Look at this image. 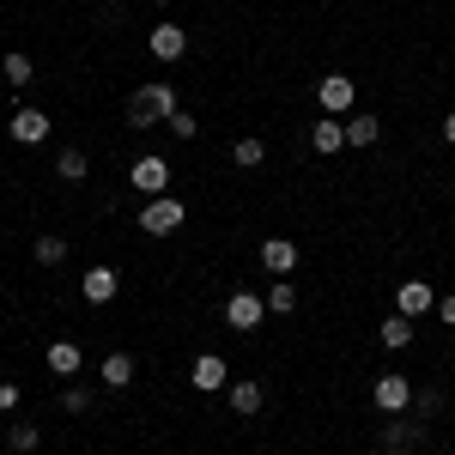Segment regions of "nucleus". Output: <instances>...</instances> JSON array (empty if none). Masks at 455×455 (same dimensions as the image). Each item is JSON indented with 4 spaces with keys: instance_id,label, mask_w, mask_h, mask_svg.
<instances>
[{
    "instance_id": "f257e3e1",
    "label": "nucleus",
    "mask_w": 455,
    "mask_h": 455,
    "mask_svg": "<svg viewBox=\"0 0 455 455\" xmlns=\"http://www.w3.org/2000/svg\"><path fill=\"white\" fill-rule=\"evenodd\" d=\"M122 116H128V128H158V122H171L176 116V85H134L128 104H122Z\"/></svg>"
},
{
    "instance_id": "f03ea898",
    "label": "nucleus",
    "mask_w": 455,
    "mask_h": 455,
    "mask_svg": "<svg viewBox=\"0 0 455 455\" xmlns=\"http://www.w3.org/2000/svg\"><path fill=\"white\" fill-rule=\"evenodd\" d=\"M188 212H182V201H171V195H152L140 212V231H152V237H171L176 225H182Z\"/></svg>"
},
{
    "instance_id": "7ed1b4c3",
    "label": "nucleus",
    "mask_w": 455,
    "mask_h": 455,
    "mask_svg": "<svg viewBox=\"0 0 455 455\" xmlns=\"http://www.w3.org/2000/svg\"><path fill=\"white\" fill-rule=\"evenodd\" d=\"M371 401H377V413H407V407H413V383L395 377V371H383L377 388H371Z\"/></svg>"
},
{
    "instance_id": "20e7f679",
    "label": "nucleus",
    "mask_w": 455,
    "mask_h": 455,
    "mask_svg": "<svg viewBox=\"0 0 455 455\" xmlns=\"http://www.w3.org/2000/svg\"><path fill=\"white\" fill-rule=\"evenodd\" d=\"M146 49H152L158 61H182V55H188V31L164 19V25H152V31H146Z\"/></svg>"
},
{
    "instance_id": "39448f33",
    "label": "nucleus",
    "mask_w": 455,
    "mask_h": 455,
    "mask_svg": "<svg viewBox=\"0 0 455 455\" xmlns=\"http://www.w3.org/2000/svg\"><path fill=\"white\" fill-rule=\"evenodd\" d=\"M419 425L407 419V413H388V425H383V455H413L419 450Z\"/></svg>"
},
{
    "instance_id": "423d86ee",
    "label": "nucleus",
    "mask_w": 455,
    "mask_h": 455,
    "mask_svg": "<svg viewBox=\"0 0 455 455\" xmlns=\"http://www.w3.org/2000/svg\"><path fill=\"white\" fill-rule=\"evenodd\" d=\"M225 322H231L237 334H255V328H261V298H255V291H231V298H225Z\"/></svg>"
},
{
    "instance_id": "0eeeda50",
    "label": "nucleus",
    "mask_w": 455,
    "mask_h": 455,
    "mask_svg": "<svg viewBox=\"0 0 455 455\" xmlns=\"http://www.w3.org/2000/svg\"><path fill=\"white\" fill-rule=\"evenodd\" d=\"M188 383L201 388V395H212V388L231 383V364H225L219 352H201V358H195V371H188Z\"/></svg>"
},
{
    "instance_id": "6e6552de",
    "label": "nucleus",
    "mask_w": 455,
    "mask_h": 455,
    "mask_svg": "<svg viewBox=\"0 0 455 455\" xmlns=\"http://www.w3.org/2000/svg\"><path fill=\"white\" fill-rule=\"evenodd\" d=\"M12 140H19V146H43V140H49V116L31 109V104L12 109Z\"/></svg>"
},
{
    "instance_id": "1a4fd4ad",
    "label": "nucleus",
    "mask_w": 455,
    "mask_h": 455,
    "mask_svg": "<svg viewBox=\"0 0 455 455\" xmlns=\"http://www.w3.org/2000/svg\"><path fill=\"white\" fill-rule=\"evenodd\" d=\"M395 310L401 315H425V310H437V291L425 280H401V291H395Z\"/></svg>"
},
{
    "instance_id": "9d476101",
    "label": "nucleus",
    "mask_w": 455,
    "mask_h": 455,
    "mask_svg": "<svg viewBox=\"0 0 455 455\" xmlns=\"http://www.w3.org/2000/svg\"><path fill=\"white\" fill-rule=\"evenodd\" d=\"M315 98H322V109H328V116H340V109H352V98H358V92H352L347 73H328V79L315 85Z\"/></svg>"
},
{
    "instance_id": "9b49d317",
    "label": "nucleus",
    "mask_w": 455,
    "mask_h": 455,
    "mask_svg": "<svg viewBox=\"0 0 455 455\" xmlns=\"http://www.w3.org/2000/svg\"><path fill=\"white\" fill-rule=\"evenodd\" d=\"M261 267H267V274H291V267H298V243H291V237H267V243H261Z\"/></svg>"
},
{
    "instance_id": "f8f14e48",
    "label": "nucleus",
    "mask_w": 455,
    "mask_h": 455,
    "mask_svg": "<svg viewBox=\"0 0 455 455\" xmlns=\"http://www.w3.org/2000/svg\"><path fill=\"white\" fill-rule=\"evenodd\" d=\"M164 182H171V164H164V158H140V164H134V188H140V195H164Z\"/></svg>"
},
{
    "instance_id": "ddd939ff",
    "label": "nucleus",
    "mask_w": 455,
    "mask_h": 455,
    "mask_svg": "<svg viewBox=\"0 0 455 455\" xmlns=\"http://www.w3.org/2000/svg\"><path fill=\"white\" fill-rule=\"evenodd\" d=\"M383 140V122L371 116V109H352V122H347V146H377Z\"/></svg>"
},
{
    "instance_id": "4468645a",
    "label": "nucleus",
    "mask_w": 455,
    "mask_h": 455,
    "mask_svg": "<svg viewBox=\"0 0 455 455\" xmlns=\"http://www.w3.org/2000/svg\"><path fill=\"white\" fill-rule=\"evenodd\" d=\"M79 291H85L92 304H109V298H116V267H92V274L79 280Z\"/></svg>"
},
{
    "instance_id": "2eb2a0df",
    "label": "nucleus",
    "mask_w": 455,
    "mask_h": 455,
    "mask_svg": "<svg viewBox=\"0 0 455 455\" xmlns=\"http://www.w3.org/2000/svg\"><path fill=\"white\" fill-rule=\"evenodd\" d=\"M98 377H104L109 388H128L134 383V358H128V352H109L104 364H98Z\"/></svg>"
},
{
    "instance_id": "dca6fc26",
    "label": "nucleus",
    "mask_w": 455,
    "mask_h": 455,
    "mask_svg": "<svg viewBox=\"0 0 455 455\" xmlns=\"http://www.w3.org/2000/svg\"><path fill=\"white\" fill-rule=\"evenodd\" d=\"M310 146L315 152H340V146H347V128H340L334 116H322V122L310 128Z\"/></svg>"
},
{
    "instance_id": "f3484780",
    "label": "nucleus",
    "mask_w": 455,
    "mask_h": 455,
    "mask_svg": "<svg viewBox=\"0 0 455 455\" xmlns=\"http://www.w3.org/2000/svg\"><path fill=\"white\" fill-rule=\"evenodd\" d=\"M79 364H85V358H79L73 340H55V347H49V371H55V377H79Z\"/></svg>"
},
{
    "instance_id": "a211bd4d",
    "label": "nucleus",
    "mask_w": 455,
    "mask_h": 455,
    "mask_svg": "<svg viewBox=\"0 0 455 455\" xmlns=\"http://www.w3.org/2000/svg\"><path fill=\"white\" fill-rule=\"evenodd\" d=\"M55 171H61V182H85V176H92V158H85L79 146H68V152L55 158Z\"/></svg>"
},
{
    "instance_id": "6ab92c4d",
    "label": "nucleus",
    "mask_w": 455,
    "mask_h": 455,
    "mask_svg": "<svg viewBox=\"0 0 455 455\" xmlns=\"http://www.w3.org/2000/svg\"><path fill=\"white\" fill-rule=\"evenodd\" d=\"M231 413H261V383H231Z\"/></svg>"
},
{
    "instance_id": "aec40b11",
    "label": "nucleus",
    "mask_w": 455,
    "mask_h": 455,
    "mask_svg": "<svg viewBox=\"0 0 455 455\" xmlns=\"http://www.w3.org/2000/svg\"><path fill=\"white\" fill-rule=\"evenodd\" d=\"M407 340H413V315L395 310V315L383 322V347H407Z\"/></svg>"
},
{
    "instance_id": "412c9836",
    "label": "nucleus",
    "mask_w": 455,
    "mask_h": 455,
    "mask_svg": "<svg viewBox=\"0 0 455 455\" xmlns=\"http://www.w3.org/2000/svg\"><path fill=\"white\" fill-rule=\"evenodd\" d=\"M0 73H6V79H12V85H31V55H25V49H12V55H6V61H0Z\"/></svg>"
},
{
    "instance_id": "4be33fe9",
    "label": "nucleus",
    "mask_w": 455,
    "mask_h": 455,
    "mask_svg": "<svg viewBox=\"0 0 455 455\" xmlns=\"http://www.w3.org/2000/svg\"><path fill=\"white\" fill-rule=\"evenodd\" d=\"M231 158H237V164H243V171H255V164H261V158H267V146L255 140V134H243V140L231 146Z\"/></svg>"
},
{
    "instance_id": "5701e85b",
    "label": "nucleus",
    "mask_w": 455,
    "mask_h": 455,
    "mask_svg": "<svg viewBox=\"0 0 455 455\" xmlns=\"http://www.w3.org/2000/svg\"><path fill=\"white\" fill-rule=\"evenodd\" d=\"M267 310H274V315H291V310H298V285L280 280L274 291H267Z\"/></svg>"
},
{
    "instance_id": "b1692460",
    "label": "nucleus",
    "mask_w": 455,
    "mask_h": 455,
    "mask_svg": "<svg viewBox=\"0 0 455 455\" xmlns=\"http://www.w3.org/2000/svg\"><path fill=\"white\" fill-rule=\"evenodd\" d=\"M36 261H43V267H61V261H68V243H61V237H36Z\"/></svg>"
},
{
    "instance_id": "393cba45",
    "label": "nucleus",
    "mask_w": 455,
    "mask_h": 455,
    "mask_svg": "<svg viewBox=\"0 0 455 455\" xmlns=\"http://www.w3.org/2000/svg\"><path fill=\"white\" fill-rule=\"evenodd\" d=\"M6 443L25 455V450H36V443H43V431H36V425H12V431H6Z\"/></svg>"
},
{
    "instance_id": "a878e982",
    "label": "nucleus",
    "mask_w": 455,
    "mask_h": 455,
    "mask_svg": "<svg viewBox=\"0 0 455 455\" xmlns=\"http://www.w3.org/2000/svg\"><path fill=\"white\" fill-rule=\"evenodd\" d=\"M61 407H68L73 419H79V413H92V388H61Z\"/></svg>"
},
{
    "instance_id": "bb28decb",
    "label": "nucleus",
    "mask_w": 455,
    "mask_h": 455,
    "mask_svg": "<svg viewBox=\"0 0 455 455\" xmlns=\"http://www.w3.org/2000/svg\"><path fill=\"white\" fill-rule=\"evenodd\" d=\"M413 413H419V419H437V413H443V395H437V388L413 395Z\"/></svg>"
},
{
    "instance_id": "cd10ccee",
    "label": "nucleus",
    "mask_w": 455,
    "mask_h": 455,
    "mask_svg": "<svg viewBox=\"0 0 455 455\" xmlns=\"http://www.w3.org/2000/svg\"><path fill=\"white\" fill-rule=\"evenodd\" d=\"M171 134H176V140H195L201 128H195V116H188V109H176V116H171Z\"/></svg>"
},
{
    "instance_id": "c85d7f7f",
    "label": "nucleus",
    "mask_w": 455,
    "mask_h": 455,
    "mask_svg": "<svg viewBox=\"0 0 455 455\" xmlns=\"http://www.w3.org/2000/svg\"><path fill=\"white\" fill-rule=\"evenodd\" d=\"M19 407V383H0V413H12Z\"/></svg>"
},
{
    "instance_id": "c756f323",
    "label": "nucleus",
    "mask_w": 455,
    "mask_h": 455,
    "mask_svg": "<svg viewBox=\"0 0 455 455\" xmlns=\"http://www.w3.org/2000/svg\"><path fill=\"white\" fill-rule=\"evenodd\" d=\"M437 315H443V322L455 328V291H450V298H437Z\"/></svg>"
},
{
    "instance_id": "7c9ffc66",
    "label": "nucleus",
    "mask_w": 455,
    "mask_h": 455,
    "mask_svg": "<svg viewBox=\"0 0 455 455\" xmlns=\"http://www.w3.org/2000/svg\"><path fill=\"white\" fill-rule=\"evenodd\" d=\"M443 140L455 146V109H450V116H443Z\"/></svg>"
},
{
    "instance_id": "2f4dec72",
    "label": "nucleus",
    "mask_w": 455,
    "mask_h": 455,
    "mask_svg": "<svg viewBox=\"0 0 455 455\" xmlns=\"http://www.w3.org/2000/svg\"><path fill=\"white\" fill-rule=\"evenodd\" d=\"M152 6H171V0H152Z\"/></svg>"
}]
</instances>
